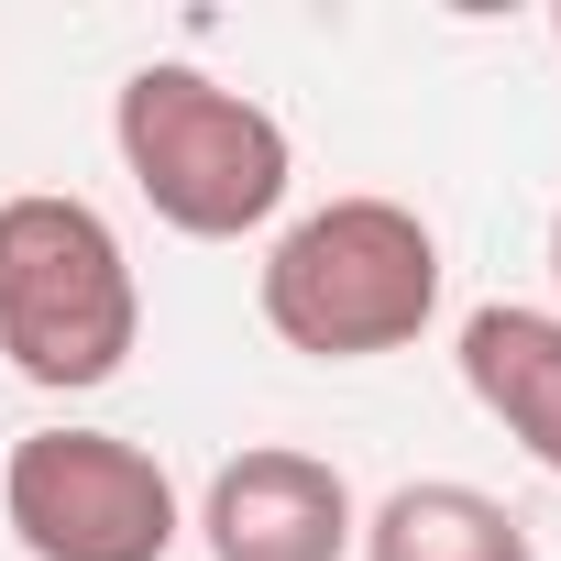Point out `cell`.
Instances as JSON below:
<instances>
[{
	"label": "cell",
	"instance_id": "cell-4",
	"mask_svg": "<svg viewBox=\"0 0 561 561\" xmlns=\"http://www.w3.org/2000/svg\"><path fill=\"white\" fill-rule=\"evenodd\" d=\"M0 517L34 561H165L176 550V484L122 430H34L12 440Z\"/></svg>",
	"mask_w": 561,
	"mask_h": 561
},
{
	"label": "cell",
	"instance_id": "cell-1",
	"mask_svg": "<svg viewBox=\"0 0 561 561\" xmlns=\"http://www.w3.org/2000/svg\"><path fill=\"white\" fill-rule=\"evenodd\" d=\"M144 342V287L122 231L67 198V187H23L0 198V353L45 397H89L133 364Z\"/></svg>",
	"mask_w": 561,
	"mask_h": 561
},
{
	"label": "cell",
	"instance_id": "cell-3",
	"mask_svg": "<svg viewBox=\"0 0 561 561\" xmlns=\"http://www.w3.org/2000/svg\"><path fill=\"white\" fill-rule=\"evenodd\" d=\"M440 309V242L397 198H331L275 231L264 253V331L309 364L408 353Z\"/></svg>",
	"mask_w": 561,
	"mask_h": 561
},
{
	"label": "cell",
	"instance_id": "cell-8",
	"mask_svg": "<svg viewBox=\"0 0 561 561\" xmlns=\"http://www.w3.org/2000/svg\"><path fill=\"white\" fill-rule=\"evenodd\" d=\"M550 287H561V209H550Z\"/></svg>",
	"mask_w": 561,
	"mask_h": 561
},
{
	"label": "cell",
	"instance_id": "cell-6",
	"mask_svg": "<svg viewBox=\"0 0 561 561\" xmlns=\"http://www.w3.org/2000/svg\"><path fill=\"white\" fill-rule=\"evenodd\" d=\"M462 386H473V408L539 462V473H561V309H517V298H495V309H473L462 320Z\"/></svg>",
	"mask_w": 561,
	"mask_h": 561
},
{
	"label": "cell",
	"instance_id": "cell-7",
	"mask_svg": "<svg viewBox=\"0 0 561 561\" xmlns=\"http://www.w3.org/2000/svg\"><path fill=\"white\" fill-rule=\"evenodd\" d=\"M353 550H364V561H539V550H528V517L495 506L484 484H451V473L397 484V495L364 517Z\"/></svg>",
	"mask_w": 561,
	"mask_h": 561
},
{
	"label": "cell",
	"instance_id": "cell-5",
	"mask_svg": "<svg viewBox=\"0 0 561 561\" xmlns=\"http://www.w3.org/2000/svg\"><path fill=\"white\" fill-rule=\"evenodd\" d=\"M198 539H209V561H353L364 517H353L342 462L287 451V440H253V451H231L209 473Z\"/></svg>",
	"mask_w": 561,
	"mask_h": 561
},
{
	"label": "cell",
	"instance_id": "cell-9",
	"mask_svg": "<svg viewBox=\"0 0 561 561\" xmlns=\"http://www.w3.org/2000/svg\"><path fill=\"white\" fill-rule=\"evenodd\" d=\"M550 34H561V12H550Z\"/></svg>",
	"mask_w": 561,
	"mask_h": 561
},
{
	"label": "cell",
	"instance_id": "cell-2",
	"mask_svg": "<svg viewBox=\"0 0 561 561\" xmlns=\"http://www.w3.org/2000/svg\"><path fill=\"white\" fill-rule=\"evenodd\" d=\"M111 144H122V176L144 187V209L187 242L264 231L298 176L287 122L242 89H220L209 67H133L111 100Z\"/></svg>",
	"mask_w": 561,
	"mask_h": 561
}]
</instances>
